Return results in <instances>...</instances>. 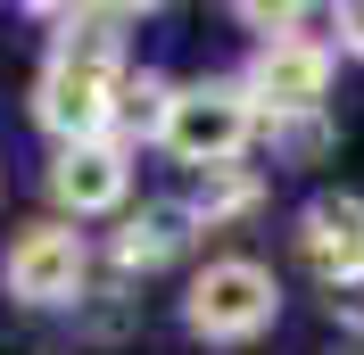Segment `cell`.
Masks as SVG:
<instances>
[{
    "instance_id": "cell-1",
    "label": "cell",
    "mask_w": 364,
    "mask_h": 355,
    "mask_svg": "<svg viewBox=\"0 0 364 355\" xmlns=\"http://www.w3.org/2000/svg\"><path fill=\"white\" fill-rule=\"evenodd\" d=\"M50 25H67L50 50L42 83H33V116H42L58 149L75 141H108L116 91H124V58H116V25H133L124 9H42Z\"/></svg>"
},
{
    "instance_id": "cell-8",
    "label": "cell",
    "mask_w": 364,
    "mask_h": 355,
    "mask_svg": "<svg viewBox=\"0 0 364 355\" xmlns=\"http://www.w3.org/2000/svg\"><path fill=\"white\" fill-rule=\"evenodd\" d=\"M191 207H141V215H124L116 223V240H108V256H116V273H158V265H174L182 248H191Z\"/></svg>"
},
{
    "instance_id": "cell-13",
    "label": "cell",
    "mask_w": 364,
    "mask_h": 355,
    "mask_svg": "<svg viewBox=\"0 0 364 355\" xmlns=\"http://www.w3.org/2000/svg\"><path fill=\"white\" fill-rule=\"evenodd\" d=\"M331 25H340V50H348V58H364V0H348Z\"/></svg>"
},
{
    "instance_id": "cell-12",
    "label": "cell",
    "mask_w": 364,
    "mask_h": 355,
    "mask_svg": "<svg viewBox=\"0 0 364 355\" xmlns=\"http://www.w3.org/2000/svg\"><path fill=\"white\" fill-rule=\"evenodd\" d=\"M331 322H340V331H364V273L331 281Z\"/></svg>"
},
{
    "instance_id": "cell-5",
    "label": "cell",
    "mask_w": 364,
    "mask_h": 355,
    "mask_svg": "<svg viewBox=\"0 0 364 355\" xmlns=\"http://www.w3.org/2000/svg\"><path fill=\"white\" fill-rule=\"evenodd\" d=\"M323 91H331V50L290 33V42H265L249 58V99L257 116H323Z\"/></svg>"
},
{
    "instance_id": "cell-6",
    "label": "cell",
    "mask_w": 364,
    "mask_h": 355,
    "mask_svg": "<svg viewBox=\"0 0 364 355\" xmlns=\"http://www.w3.org/2000/svg\"><path fill=\"white\" fill-rule=\"evenodd\" d=\"M124 190H133V149H116V141H75L50 157V199L67 215H108V207H124Z\"/></svg>"
},
{
    "instance_id": "cell-11",
    "label": "cell",
    "mask_w": 364,
    "mask_h": 355,
    "mask_svg": "<svg viewBox=\"0 0 364 355\" xmlns=\"http://www.w3.org/2000/svg\"><path fill=\"white\" fill-rule=\"evenodd\" d=\"M273 149L306 165V157H323V149H331V124H323V116H273Z\"/></svg>"
},
{
    "instance_id": "cell-2",
    "label": "cell",
    "mask_w": 364,
    "mask_h": 355,
    "mask_svg": "<svg viewBox=\"0 0 364 355\" xmlns=\"http://www.w3.org/2000/svg\"><path fill=\"white\" fill-rule=\"evenodd\" d=\"M273 314H282V289H273V273L257 265V256H215V265L191 281V297H182V322L199 339H215V347L265 339Z\"/></svg>"
},
{
    "instance_id": "cell-9",
    "label": "cell",
    "mask_w": 364,
    "mask_h": 355,
    "mask_svg": "<svg viewBox=\"0 0 364 355\" xmlns=\"http://www.w3.org/2000/svg\"><path fill=\"white\" fill-rule=\"evenodd\" d=\"M265 207V174L257 165H215V174H199V190H191V223L199 231H224V223L257 215Z\"/></svg>"
},
{
    "instance_id": "cell-7",
    "label": "cell",
    "mask_w": 364,
    "mask_h": 355,
    "mask_svg": "<svg viewBox=\"0 0 364 355\" xmlns=\"http://www.w3.org/2000/svg\"><path fill=\"white\" fill-rule=\"evenodd\" d=\"M298 256H306L323 281L364 273V199L356 190H315V199H306V215H298Z\"/></svg>"
},
{
    "instance_id": "cell-4",
    "label": "cell",
    "mask_w": 364,
    "mask_h": 355,
    "mask_svg": "<svg viewBox=\"0 0 364 355\" xmlns=\"http://www.w3.org/2000/svg\"><path fill=\"white\" fill-rule=\"evenodd\" d=\"M83 281H91V248L75 223H25L0 256V289L17 306H83Z\"/></svg>"
},
{
    "instance_id": "cell-3",
    "label": "cell",
    "mask_w": 364,
    "mask_h": 355,
    "mask_svg": "<svg viewBox=\"0 0 364 355\" xmlns=\"http://www.w3.org/2000/svg\"><path fill=\"white\" fill-rule=\"evenodd\" d=\"M249 133H257V99H249V83H182V91H174L166 149H174L182 165H199V174L240 165Z\"/></svg>"
},
{
    "instance_id": "cell-10",
    "label": "cell",
    "mask_w": 364,
    "mask_h": 355,
    "mask_svg": "<svg viewBox=\"0 0 364 355\" xmlns=\"http://www.w3.org/2000/svg\"><path fill=\"white\" fill-rule=\"evenodd\" d=\"M166 116H174V83H166V75H124L108 141H116V149H133V141H166Z\"/></svg>"
}]
</instances>
